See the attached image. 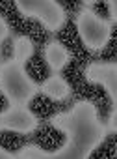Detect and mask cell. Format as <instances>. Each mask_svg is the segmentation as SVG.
<instances>
[{
  "label": "cell",
  "instance_id": "obj_1",
  "mask_svg": "<svg viewBox=\"0 0 117 159\" xmlns=\"http://www.w3.org/2000/svg\"><path fill=\"white\" fill-rule=\"evenodd\" d=\"M60 79L69 86L71 94L78 99V103H89L95 107L100 124H106L110 120L113 112V99L104 84L89 81L86 67H82L76 60L69 58L67 64L60 69Z\"/></svg>",
  "mask_w": 117,
  "mask_h": 159
},
{
  "label": "cell",
  "instance_id": "obj_2",
  "mask_svg": "<svg viewBox=\"0 0 117 159\" xmlns=\"http://www.w3.org/2000/svg\"><path fill=\"white\" fill-rule=\"evenodd\" d=\"M67 142V133L52 125L50 122H37L32 133H21L13 129H0V148L15 153L28 146H37L43 152H58Z\"/></svg>",
  "mask_w": 117,
  "mask_h": 159
},
{
  "label": "cell",
  "instance_id": "obj_3",
  "mask_svg": "<svg viewBox=\"0 0 117 159\" xmlns=\"http://www.w3.org/2000/svg\"><path fill=\"white\" fill-rule=\"evenodd\" d=\"M0 17L6 21L10 34H13L15 39H26L32 45H43V47L54 41L52 30H48L41 19L24 15L21 8H17V2H13V0L0 2Z\"/></svg>",
  "mask_w": 117,
  "mask_h": 159
},
{
  "label": "cell",
  "instance_id": "obj_4",
  "mask_svg": "<svg viewBox=\"0 0 117 159\" xmlns=\"http://www.w3.org/2000/svg\"><path fill=\"white\" fill-rule=\"evenodd\" d=\"M78 103V99L69 94L63 99H52L45 92H37L28 101V112L36 118V122H50L54 116L73 111V107Z\"/></svg>",
  "mask_w": 117,
  "mask_h": 159
},
{
  "label": "cell",
  "instance_id": "obj_5",
  "mask_svg": "<svg viewBox=\"0 0 117 159\" xmlns=\"http://www.w3.org/2000/svg\"><path fill=\"white\" fill-rule=\"evenodd\" d=\"M24 71L30 77V81L37 86L45 84L52 77L54 71L45 58V47L43 45H32V54L24 60Z\"/></svg>",
  "mask_w": 117,
  "mask_h": 159
},
{
  "label": "cell",
  "instance_id": "obj_6",
  "mask_svg": "<svg viewBox=\"0 0 117 159\" xmlns=\"http://www.w3.org/2000/svg\"><path fill=\"white\" fill-rule=\"evenodd\" d=\"M87 159H113L115 157V133H108L104 137V140L100 142V146H97L95 150L89 152V155H86Z\"/></svg>",
  "mask_w": 117,
  "mask_h": 159
},
{
  "label": "cell",
  "instance_id": "obj_7",
  "mask_svg": "<svg viewBox=\"0 0 117 159\" xmlns=\"http://www.w3.org/2000/svg\"><path fill=\"white\" fill-rule=\"evenodd\" d=\"M45 58H47V62H48L50 67H52V66L63 67V66L67 64V60H69V54L63 51L61 45H58L56 41H52V43H48V45L45 47Z\"/></svg>",
  "mask_w": 117,
  "mask_h": 159
},
{
  "label": "cell",
  "instance_id": "obj_8",
  "mask_svg": "<svg viewBox=\"0 0 117 159\" xmlns=\"http://www.w3.org/2000/svg\"><path fill=\"white\" fill-rule=\"evenodd\" d=\"M84 8H89V11L95 13V17L102 23H113V15H111V8L113 4L108 2H84Z\"/></svg>",
  "mask_w": 117,
  "mask_h": 159
},
{
  "label": "cell",
  "instance_id": "obj_9",
  "mask_svg": "<svg viewBox=\"0 0 117 159\" xmlns=\"http://www.w3.org/2000/svg\"><path fill=\"white\" fill-rule=\"evenodd\" d=\"M17 58V47H15V38L13 34H8L2 43H0V64H8Z\"/></svg>",
  "mask_w": 117,
  "mask_h": 159
},
{
  "label": "cell",
  "instance_id": "obj_10",
  "mask_svg": "<svg viewBox=\"0 0 117 159\" xmlns=\"http://www.w3.org/2000/svg\"><path fill=\"white\" fill-rule=\"evenodd\" d=\"M8 109H10V101L2 92H0V112H6Z\"/></svg>",
  "mask_w": 117,
  "mask_h": 159
}]
</instances>
